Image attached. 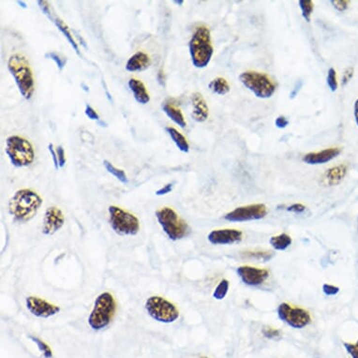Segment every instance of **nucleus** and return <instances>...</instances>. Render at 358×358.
Returning <instances> with one entry per match:
<instances>
[{"label":"nucleus","mask_w":358,"mask_h":358,"mask_svg":"<svg viewBox=\"0 0 358 358\" xmlns=\"http://www.w3.org/2000/svg\"><path fill=\"white\" fill-rule=\"evenodd\" d=\"M165 131L169 134L170 137L172 138V140L176 143V145L178 146L179 150L183 152V153H188L189 152V142H188L187 138L181 132H179L174 127H166L165 128Z\"/></svg>","instance_id":"23"},{"label":"nucleus","mask_w":358,"mask_h":358,"mask_svg":"<svg viewBox=\"0 0 358 358\" xmlns=\"http://www.w3.org/2000/svg\"><path fill=\"white\" fill-rule=\"evenodd\" d=\"M292 239L291 236L286 233H282L278 236H274L269 239V244L274 250L278 251H284L292 245Z\"/></svg>","instance_id":"24"},{"label":"nucleus","mask_w":358,"mask_h":358,"mask_svg":"<svg viewBox=\"0 0 358 358\" xmlns=\"http://www.w3.org/2000/svg\"><path fill=\"white\" fill-rule=\"evenodd\" d=\"M241 256L245 259L250 260H257L261 262H268L274 257V253L271 251H264V250H251L246 251L241 253Z\"/></svg>","instance_id":"26"},{"label":"nucleus","mask_w":358,"mask_h":358,"mask_svg":"<svg viewBox=\"0 0 358 358\" xmlns=\"http://www.w3.org/2000/svg\"><path fill=\"white\" fill-rule=\"evenodd\" d=\"M57 150V158H58V164H59V168H63L66 164V155H65V150L63 148L62 145H58L56 148Z\"/></svg>","instance_id":"37"},{"label":"nucleus","mask_w":358,"mask_h":358,"mask_svg":"<svg viewBox=\"0 0 358 358\" xmlns=\"http://www.w3.org/2000/svg\"><path fill=\"white\" fill-rule=\"evenodd\" d=\"M174 3H176V4H178V5H182V4L184 3V1H183V0H179V1H174Z\"/></svg>","instance_id":"47"},{"label":"nucleus","mask_w":358,"mask_h":358,"mask_svg":"<svg viewBox=\"0 0 358 358\" xmlns=\"http://www.w3.org/2000/svg\"><path fill=\"white\" fill-rule=\"evenodd\" d=\"M158 79H159L160 83H161V84L163 85V83H162V81H163V72H162V70H160V72H159V74H158Z\"/></svg>","instance_id":"45"},{"label":"nucleus","mask_w":358,"mask_h":358,"mask_svg":"<svg viewBox=\"0 0 358 358\" xmlns=\"http://www.w3.org/2000/svg\"><path fill=\"white\" fill-rule=\"evenodd\" d=\"M104 165L106 171L108 173H110L111 175H113L115 179H118L120 182H122L124 184L128 183L127 175L125 174V172L123 170L116 168L115 166H113V164L110 161H108V160H104Z\"/></svg>","instance_id":"28"},{"label":"nucleus","mask_w":358,"mask_h":358,"mask_svg":"<svg viewBox=\"0 0 358 358\" xmlns=\"http://www.w3.org/2000/svg\"><path fill=\"white\" fill-rule=\"evenodd\" d=\"M191 103H192V118L196 122H205L209 115V108L208 104L203 97V95L199 92H195L191 95Z\"/></svg>","instance_id":"18"},{"label":"nucleus","mask_w":358,"mask_h":358,"mask_svg":"<svg viewBox=\"0 0 358 358\" xmlns=\"http://www.w3.org/2000/svg\"><path fill=\"white\" fill-rule=\"evenodd\" d=\"M209 88L210 90L215 93V94L219 95V96H224L228 94L231 90V86L230 84L228 83L225 78L223 77H217L215 79H213L210 83H209Z\"/></svg>","instance_id":"25"},{"label":"nucleus","mask_w":358,"mask_h":358,"mask_svg":"<svg viewBox=\"0 0 358 358\" xmlns=\"http://www.w3.org/2000/svg\"><path fill=\"white\" fill-rule=\"evenodd\" d=\"M174 185H175V183H168V184H166L165 186H163L162 188H160V189H158V190L156 191V195H158V196H162V195H166V194H168V193H170V192L173 190Z\"/></svg>","instance_id":"41"},{"label":"nucleus","mask_w":358,"mask_h":358,"mask_svg":"<svg viewBox=\"0 0 358 358\" xmlns=\"http://www.w3.org/2000/svg\"><path fill=\"white\" fill-rule=\"evenodd\" d=\"M326 83L329 87L330 90L332 92H335L338 89V79H337V72L335 69L330 68L327 72V78H326Z\"/></svg>","instance_id":"31"},{"label":"nucleus","mask_w":358,"mask_h":358,"mask_svg":"<svg viewBox=\"0 0 358 358\" xmlns=\"http://www.w3.org/2000/svg\"><path fill=\"white\" fill-rule=\"evenodd\" d=\"M331 4L333 5V7L339 11H345L349 8V4L350 2L347 0H332Z\"/></svg>","instance_id":"36"},{"label":"nucleus","mask_w":358,"mask_h":358,"mask_svg":"<svg viewBox=\"0 0 358 358\" xmlns=\"http://www.w3.org/2000/svg\"><path fill=\"white\" fill-rule=\"evenodd\" d=\"M239 80L246 88L262 100L270 99L277 89L273 80L263 72L254 71L244 72L239 75Z\"/></svg>","instance_id":"7"},{"label":"nucleus","mask_w":358,"mask_h":358,"mask_svg":"<svg viewBox=\"0 0 358 358\" xmlns=\"http://www.w3.org/2000/svg\"><path fill=\"white\" fill-rule=\"evenodd\" d=\"M189 55L193 66L204 69L208 66L214 54L209 29L205 26L196 28L189 43Z\"/></svg>","instance_id":"2"},{"label":"nucleus","mask_w":358,"mask_h":358,"mask_svg":"<svg viewBox=\"0 0 358 358\" xmlns=\"http://www.w3.org/2000/svg\"><path fill=\"white\" fill-rule=\"evenodd\" d=\"M45 57L54 60L55 63L57 64V68H58L59 71H62L64 69V67L66 66V58L61 57L59 54H57L56 52H49V53H47L45 55Z\"/></svg>","instance_id":"33"},{"label":"nucleus","mask_w":358,"mask_h":358,"mask_svg":"<svg viewBox=\"0 0 358 358\" xmlns=\"http://www.w3.org/2000/svg\"><path fill=\"white\" fill-rule=\"evenodd\" d=\"M8 69L19 88L20 93L26 100H30L35 92V83L27 57L20 54L10 56L8 60Z\"/></svg>","instance_id":"3"},{"label":"nucleus","mask_w":358,"mask_h":358,"mask_svg":"<svg viewBox=\"0 0 358 358\" xmlns=\"http://www.w3.org/2000/svg\"><path fill=\"white\" fill-rule=\"evenodd\" d=\"M109 221L113 231L120 236H136L140 231L138 217L116 206L108 208Z\"/></svg>","instance_id":"8"},{"label":"nucleus","mask_w":358,"mask_h":358,"mask_svg":"<svg viewBox=\"0 0 358 358\" xmlns=\"http://www.w3.org/2000/svg\"><path fill=\"white\" fill-rule=\"evenodd\" d=\"M229 288H230L229 281H227L225 279L221 280L219 283H217V287L215 288L213 294H212L214 299L218 300V301L223 300L228 294Z\"/></svg>","instance_id":"27"},{"label":"nucleus","mask_w":358,"mask_h":358,"mask_svg":"<svg viewBox=\"0 0 358 358\" xmlns=\"http://www.w3.org/2000/svg\"><path fill=\"white\" fill-rule=\"evenodd\" d=\"M17 3L19 4L20 7L24 8V9H27V5H26L25 2H23V1H17Z\"/></svg>","instance_id":"46"},{"label":"nucleus","mask_w":358,"mask_h":358,"mask_svg":"<svg viewBox=\"0 0 358 358\" xmlns=\"http://www.w3.org/2000/svg\"><path fill=\"white\" fill-rule=\"evenodd\" d=\"M156 217L165 235L173 241L185 238L190 234V227L172 208L164 207L156 211Z\"/></svg>","instance_id":"5"},{"label":"nucleus","mask_w":358,"mask_h":358,"mask_svg":"<svg viewBox=\"0 0 358 358\" xmlns=\"http://www.w3.org/2000/svg\"><path fill=\"white\" fill-rule=\"evenodd\" d=\"M322 292L326 295V296H335L339 293L340 289L338 286L336 285H333V284H329V283H324L322 286Z\"/></svg>","instance_id":"34"},{"label":"nucleus","mask_w":358,"mask_h":358,"mask_svg":"<svg viewBox=\"0 0 358 358\" xmlns=\"http://www.w3.org/2000/svg\"><path fill=\"white\" fill-rule=\"evenodd\" d=\"M354 115H355V120L358 127V98L354 104Z\"/></svg>","instance_id":"44"},{"label":"nucleus","mask_w":358,"mask_h":358,"mask_svg":"<svg viewBox=\"0 0 358 358\" xmlns=\"http://www.w3.org/2000/svg\"><path fill=\"white\" fill-rule=\"evenodd\" d=\"M286 210L288 212H292V213H295V214H301L303 212L306 211V207L302 204H292L290 207L286 208Z\"/></svg>","instance_id":"39"},{"label":"nucleus","mask_w":358,"mask_h":358,"mask_svg":"<svg viewBox=\"0 0 358 358\" xmlns=\"http://www.w3.org/2000/svg\"><path fill=\"white\" fill-rule=\"evenodd\" d=\"M163 112L166 113V115L169 117L173 122L179 125L180 128L184 129L187 126V122L185 120V117L182 113V111L177 105L171 102H165L161 105Z\"/></svg>","instance_id":"22"},{"label":"nucleus","mask_w":358,"mask_h":358,"mask_svg":"<svg viewBox=\"0 0 358 358\" xmlns=\"http://www.w3.org/2000/svg\"><path fill=\"white\" fill-rule=\"evenodd\" d=\"M48 149L50 151V154H51V156H52V158H53L54 165H55V169L58 170V168H59L58 158H57V150L55 149L54 144H53V143H49V144H48Z\"/></svg>","instance_id":"43"},{"label":"nucleus","mask_w":358,"mask_h":358,"mask_svg":"<svg viewBox=\"0 0 358 358\" xmlns=\"http://www.w3.org/2000/svg\"><path fill=\"white\" fill-rule=\"evenodd\" d=\"M207 358V357H202V358Z\"/></svg>","instance_id":"48"},{"label":"nucleus","mask_w":358,"mask_h":358,"mask_svg":"<svg viewBox=\"0 0 358 358\" xmlns=\"http://www.w3.org/2000/svg\"><path fill=\"white\" fill-rule=\"evenodd\" d=\"M5 151L11 164L17 168L29 166L35 159L32 143L19 135H11L7 138Z\"/></svg>","instance_id":"6"},{"label":"nucleus","mask_w":358,"mask_h":358,"mask_svg":"<svg viewBox=\"0 0 358 358\" xmlns=\"http://www.w3.org/2000/svg\"><path fill=\"white\" fill-rule=\"evenodd\" d=\"M275 125L278 129H285L288 125H289V120L283 116V115H280L276 118L275 120Z\"/></svg>","instance_id":"42"},{"label":"nucleus","mask_w":358,"mask_h":358,"mask_svg":"<svg viewBox=\"0 0 358 358\" xmlns=\"http://www.w3.org/2000/svg\"><path fill=\"white\" fill-rule=\"evenodd\" d=\"M340 153H341L340 147H330L318 152L308 153L302 158V160L310 165L324 164L337 158Z\"/></svg>","instance_id":"17"},{"label":"nucleus","mask_w":358,"mask_h":358,"mask_svg":"<svg viewBox=\"0 0 358 358\" xmlns=\"http://www.w3.org/2000/svg\"><path fill=\"white\" fill-rule=\"evenodd\" d=\"M150 65L151 59L149 56L143 52H137L128 60L126 64V70L131 72H142L149 68Z\"/></svg>","instance_id":"20"},{"label":"nucleus","mask_w":358,"mask_h":358,"mask_svg":"<svg viewBox=\"0 0 358 358\" xmlns=\"http://www.w3.org/2000/svg\"><path fill=\"white\" fill-rule=\"evenodd\" d=\"M65 223V216L60 208L57 207H50L46 209L43 224L42 234L45 236H53L59 231Z\"/></svg>","instance_id":"15"},{"label":"nucleus","mask_w":358,"mask_h":358,"mask_svg":"<svg viewBox=\"0 0 358 358\" xmlns=\"http://www.w3.org/2000/svg\"><path fill=\"white\" fill-rule=\"evenodd\" d=\"M268 213V209L264 204H254L236 208L228 212L224 219L230 222H245L259 220L264 218Z\"/></svg>","instance_id":"11"},{"label":"nucleus","mask_w":358,"mask_h":358,"mask_svg":"<svg viewBox=\"0 0 358 358\" xmlns=\"http://www.w3.org/2000/svg\"><path fill=\"white\" fill-rule=\"evenodd\" d=\"M43 200L35 190H17L9 202V213L18 222H28L38 214Z\"/></svg>","instance_id":"1"},{"label":"nucleus","mask_w":358,"mask_h":358,"mask_svg":"<svg viewBox=\"0 0 358 358\" xmlns=\"http://www.w3.org/2000/svg\"><path fill=\"white\" fill-rule=\"evenodd\" d=\"M343 346L351 358H358V340L356 343L344 342Z\"/></svg>","instance_id":"35"},{"label":"nucleus","mask_w":358,"mask_h":358,"mask_svg":"<svg viewBox=\"0 0 358 358\" xmlns=\"http://www.w3.org/2000/svg\"><path fill=\"white\" fill-rule=\"evenodd\" d=\"M144 308L151 318L159 322L172 323L179 318L177 306L162 296H150L146 299Z\"/></svg>","instance_id":"9"},{"label":"nucleus","mask_w":358,"mask_h":358,"mask_svg":"<svg viewBox=\"0 0 358 358\" xmlns=\"http://www.w3.org/2000/svg\"><path fill=\"white\" fill-rule=\"evenodd\" d=\"M26 305L32 315L42 319H47L55 316L60 311L59 307L38 296L27 297Z\"/></svg>","instance_id":"13"},{"label":"nucleus","mask_w":358,"mask_h":358,"mask_svg":"<svg viewBox=\"0 0 358 358\" xmlns=\"http://www.w3.org/2000/svg\"><path fill=\"white\" fill-rule=\"evenodd\" d=\"M116 311V302L111 292H102L94 302L88 317V325L95 330L106 328L113 321Z\"/></svg>","instance_id":"4"},{"label":"nucleus","mask_w":358,"mask_h":358,"mask_svg":"<svg viewBox=\"0 0 358 358\" xmlns=\"http://www.w3.org/2000/svg\"><path fill=\"white\" fill-rule=\"evenodd\" d=\"M262 334L264 335V338L269 339H278L282 338L283 333L280 329L274 328L271 326H264L262 329Z\"/></svg>","instance_id":"32"},{"label":"nucleus","mask_w":358,"mask_h":358,"mask_svg":"<svg viewBox=\"0 0 358 358\" xmlns=\"http://www.w3.org/2000/svg\"><path fill=\"white\" fill-rule=\"evenodd\" d=\"M85 115L89 118V119H91V120H100V115H99V113H97L96 111H95L94 109L90 106V105H88V104H86L85 105Z\"/></svg>","instance_id":"38"},{"label":"nucleus","mask_w":358,"mask_h":358,"mask_svg":"<svg viewBox=\"0 0 358 358\" xmlns=\"http://www.w3.org/2000/svg\"><path fill=\"white\" fill-rule=\"evenodd\" d=\"M243 232L238 229H217L208 235V241L215 246L233 245L242 241Z\"/></svg>","instance_id":"14"},{"label":"nucleus","mask_w":358,"mask_h":358,"mask_svg":"<svg viewBox=\"0 0 358 358\" xmlns=\"http://www.w3.org/2000/svg\"><path fill=\"white\" fill-rule=\"evenodd\" d=\"M29 339H31L33 342L36 343V345L38 346V348L39 349V351L42 353L43 357L45 358H51L53 357V353H52V350L49 347L47 343H45L43 340H41L40 339H38L35 336H30Z\"/></svg>","instance_id":"30"},{"label":"nucleus","mask_w":358,"mask_h":358,"mask_svg":"<svg viewBox=\"0 0 358 358\" xmlns=\"http://www.w3.org/2000/svg\"><path fill=\"white\" fill-rule=\"evenodd\" d=\"M38 6L40 8V10H42V12L48 16V18L50 20H52L54 22V24L57 26V29L60 30V32L65 36V38L69 40V42L71 43L72 47L75 50L76 54L80 56V51H79V47H78V44L76 43L75 39L73 38L72 34L71 33V30L69 29V27L67 26L66 24L60 19L58 18L57 16H53L52 14V10H51V7L49 5L47 1H38Z\"/></svg>","instance_id":"16"},{"label":"nucleus","mask_w":358,"mask_h":358,"mask_svg":"<svg viewBox=\"0 0 358 358\" xmlns=\"http://www.w3.org/2000/svg\"><path fill=\"white\" fill-rule=\"evenodd\" d=\"M299 8L301 10L302 16L308 23L311 20V14L314 10V3L311 0H300L298 2Z\"/></svg>","instance_id":"29"},{"label":"nucleus","mask_w":358,"mask_h":358,"mask_svg":"<svg viewBox=\"0 0 358 358\" xmlns=\"http://www.w3.org/2000/svg\"><path fill=\"white\" fill-rule=\"evenodd\" d=\"M353 76H354V68L353 67H349L348 69H346V71L343 73L342 80H341V85H347L349 82L351 81V79L353 78Z\"/></svg>","instance_id":"40"},{"label":"nucleus","mask_w":358,"mask_h":358,"mask_svg":"<svg viewBox=\"0 0 358 358\" xmlns=\"http://www.w3.org/2000/svg\"><path fill=\"white\" fill-rule=\"evenodd\" d=\"M129 87L133 94V97L137 103L141 104H148L150 102V96L148 94L144 84L135 78L129 80Z\"/></svg>","instance_id":"21"},{"label":"nucleus","mask_w":358,"mask_h":358,"mask_svg":"<svg viewBox=\"0 0 358 358\" xmlns=\"http://www.w3.org/2000/svg\"><path fill=\"white\" fill-rule=\"evenodd\" d=\"M278 317L293 329H303L310 325L312 317L310 311L300 307H295L287 302H283L277 309Z\"/></svg>","instance_id":"10"},{"label":"nucleus","mask_w":358,"mask_h":358,"mask_svg":"<svg viewBox=\"0 0 358 358\" xmlns=\"http://www.w3.org/2000/svg\"><path fill=\"white\" fill-rule=\"evenodd\" d=\"M347 164H339L326 170L323 175V182L328 186H337L344 179L348 172Z\"/></svg>","instance_id":"19"},{"label":"nucleus","mask_w":358,"mask_h":358,"mask_svg":"<svg viewBox=\"0 0 358 358\" xmlns=\"http://www.w3.org/2000/svg\"><path fill=\"white\" fill-rule=\"evenodd\" d=\"M236 273L242 283L251 287L264 284L269 278V271L267 269L251 265L238 266Z\"/></svg>","instance_id":"12"}]
</instances>
